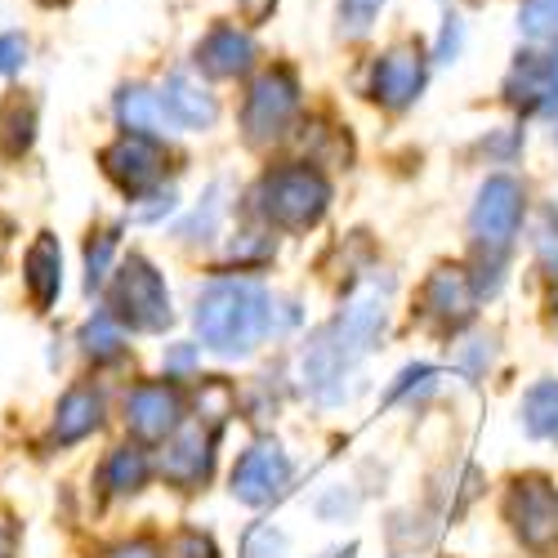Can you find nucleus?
Returning a JSON list of instances; mask_svg holds the SVG:
<instances>
[{
  "label": "nucleus",
  "mask_w": 558,
  "mask_h": 558,
  "mask_svg": "<svg viewBox=\"0 0 558 558\" xmlns=\"http://www.w3.org/2000/svg\"><path fill=\"white\" fill-rule=\"evenodd\" d=\"M197 336L223 357H246L272 331V295L251 277H219L197 295Z\"/></svg>",
  "instance_id": "nucleus-1"
},
{
  "label": "nucleus",
  "mask_w": 558,
  "mask_h": 558,
  "mask_svg": "<svg viewBox=\"0 0 558 558\" xmlns=\"http://www.w3.org/2000/svg\"><path fill=\"white\" fill-rule=\"evenodd\" d=\"M331 206V183L313 166H277L268 174H259L255 193H251V210L282 228V232H304L313 228Z\"/></svg>",
  "instance_id": "nucleus-2"
},
{
  "label": "nucleus",
  "mask_w": 558,
  "mask_h": 558,
  "mask_svg": "<svg viewBox=\"0 0 558 558\" xmlns=\"http://www.w3.org/2000/svg\"><path fill=\"white\" fill-rule=\"evenodd\" d=\"M523 210H527V193H523L519 179L492 174L483 189H478L474 210H470V238H474V246H478L492 264H500L505 251L514 246L519 228H523Z\"/></svg>",
  "instance_id": "nucleus-3"
},
{
  "label": "nucleus",
  "mask_w": 558,
  "mask_h": 558,
  "mask_svg": "<svg viewBox=\"0 0 558 558\" xmlns=\"http://www.w3.org/2000/svg\"><path fill=\"white\" fill-rule=\"evenodd\" d=\"M112 313L121 317V327L134 331H166L170 327V291H166V277L144 259V255H130L117 268V282H112Z\"/></svg>",
  "instance_id": "nucleus-4"
},
{
  "label": "nucleus",
  "mask_w": 558,
  "mask_h": 558,
  "mask_svg": "<svg viewBox=\"0 0 558 558\" xmlns=\"http://www.w3.org/2000/svg\"><path fill=\"white\" fill-rule=\"evenodd\" d=\"M505 523L527 549H549L558 541V487L545 474H523L505 492Z\"/></svg>",
  "instance_id": "nucleus-5"
},
{
  "label": "nucleus",
  "mask_w": 558,
  "mask_h": 558,
  "mask_svg": "<svg viewBox=\"0 0 558 558\" xmlns=\"http://www.w3.org/2000/svg\"><path fill=\"white\" fill-rule=\"evenodd\" d=\"M300 112V81L291 68H272L264 72L251 95H246V108H242V125H246V138L251 144H268V138H277L291 117Z\"/></svg>",
  "instance_id": "nucleus-6"
},
{
  "label": "nucleus",
  "mask_w": 558,
  "mask_h": 558,
  "mask_svg": "<svg viewBox=\"0 0 558 558\" xmlns=\"http://www.w3.org/2000/svg\"><path fill=\"white\" fill-rule=\"evenodd\" d=\"M291 474L295 470H291V456L282 451V442L259 438L238 456V464H232V496L251 509H264L287 492Z\"/></svg>",
  "instance_id": "nucleus-7"
},
{
  "label": "nucleus",
  "mask_w": 558,
  "mask_h": 558,
  "mask_svg": "<svg viewBox=\"0 0 558 558\" xmlns=\"http://www.w3.org/2000/svg\"><path fill=\"white\" fill-rule=\"evenodd\" d=\"M353 357L336 344L331 327H322L308 336L304 353H300V376H304V389L313 402L322 407H344L349 402V380H353Z\"/></svg>",
  "instance_id": "nucleus-8"
},
{
  "label": "nucleus",
  "mask_w": 558,
  "mask_h": 558,
  "mask_svg": "<svg viewBox=\"0 0 558 558\" xmlns=\"http://www.w3.org/2000/svg\"><path fill=\"white\" fill-rule=\"evenodd\" d=\"M125 425L144 442H166L183 429V398L170 380H144L125 393Z\"/></svg>",
  "instance_id": "nucleus-9"
},
{
  "label": "nucleus",
  "mask_w": 558,
  "mask_h": 558,
  "mask_svg": "<svg viewBox=\"0 0 558 558\" xmlns=\"http://www.w3.org/2000/svg\"><path fill=\"white\" fill-rule=\"evenodd\" d=\"M104 170L121 193L144 197L148 189H157L166 174V153L157 148V138L148 134H121L112 148H104Z\"/></svg>",
  "instance_id": "nucleus-10"
},
{
  "label": "nucleus",
  "mask_w": 558,
  "mask_h": 558,
  "mask_svg": "<svg viewBox=\"0 0 558 558\" xmlns=\"http://www.w3.org/2000/svg\"><path fill=\"white\" fill-rule=\"evenodd\" d=\"M474 304H478V291L464 268H434L421 287V317L438 331H460L474 317Z\"/></svg>",
  "instance_id": "nucleus-11"
},
{
  "label": "nucleus",
  "mask_w": 558,
  "mask_h": 558,
  "mask_svg": "<svg viewBox=\"0 0 558 558\" xmlns=\"http://www.w3.org/2000/svg\"><path fill=\"white\" fill-rule=\"evenodd\" d=\"M425 89V54L415 45H393L389 54L376 59L371 68V99L389 112H402L421 99Z\"/></svg>",
  "instance_id": "nucleus-12"
},
{
  "label": "nucleus",
  "mask_w": 558,
  "mask_h": 558,
  "mask_svg": "<svg viewBox=\"0 0 558 558\" xmlns=\"http://www.w3.org/2000/svg\"><path fill=\"white\" fill-rule=\"evenodd\" d=\"M215 474V434L202 425H183L161 451V478L179 492H197Z\"/></svg>",
  "instance_id": "nucleus-13"
},
{
  "label": "nucleus",
  "mask_w": 558,
  "mask_h": 558,
  "mask_svg": "<svg viewBox=\"0 0 558 558\" xmlns=\"http://www.w3.org/2000/svg\"><path fill=\"white\" fill-rule=\"evenodd\" d=\"M385 327H389L385 295H380V287H366V291H357V295L344 304V313L331 322V336H336V344H340L353 362H362L371 349L380 344Z\"/></svg>",
  "instance_id": "nucleus-14"
},
{
  "label": "nucleus",
  "mask_w": 558,
  "mask_h": 558,
  "mask_svg": "<svg viewBox=\"0 0 558 558\" xmlns=\"http://www.w3.org/2000/svg\"><path fill=\"white\" fill-rule=\"evenodd\" d=\"M505 99L523 112H558V45L545 54H519L505 76Z\"/></svg>",
  "instance_id": "nucleus-15"
},
{
  "label": "nucleus",
  "mask_w": 558,
  "mask_h": 558,
  "mask_svg": "<svg viewBox=\"0 0 558 558\" xmlns=\"http://www.w3.org/2000/svg\"><path fill=\"white\" fill-rule=\"evenodd\" d=\"M104 429V393L95 385H72L50 421V447H76Z\"/></svg>",
  "instance_id": "nucleus-16"
},
{
  "label": "nucleus",
  "mask_w": 558,
  "mask_h": 558,
  "mask_svg": "<svg viewBox=\"0 0 558 558\" xmlns=\"http://www.w3.org/2000/svg\"><path fill=\"white\" fill-rule=\"evenodd\" d=\"M161 99H166L170 125H179V130H210L215 117H219L215 95H210L202 81H193L189 72H174L166 81V89H161Z\"/></svg>",
  "instance_id": "nucleus-17"
},
{
  "label": "nucleus",
  "mask_w": 558,
  "mask_h": 558,
  "mask_svg": "<svg viewBox=\"0 0 558 558\" xmlns=\"http://www.w3.org/2000/svg\"><path fill=\"white\" fill-rule=\"evenodd\" d=\"M23 282H27V295L36 300V308H50L63 291V246L54 232H40V238L27 246V259H23Z\"/></svg>",
  "instance_id": "nucleus-18"
},
{
  "label": "nucleus",
  "mask_w": 558,
  "mask_h": 558,
  "mask_svg": "<svg viewBox=\"0 0 558 558\" xmlns=\"http://www.w3.org/2000/svg\"><path fill=\"white\" fill-rule=\"evenodd\" d=\"M197 63L210 76H242L255 63V40L238 27H215L202 45H197Z\"/></svg>",
  "instance_id": "nucleus-19"
},
{
  "label": "nucleus",
  "mask_w": 558,
  "mask_h": 558,
  "mask_svg": "<svg viewBox=\"0 0 558 558\" xmlns=\"http://www.w3.org/2000/svg\"><path fill=\"white\" fill-rule=\"evenodd\" d=\"M117 121L125 125V134H166L170 130V112H166V99L148 85H125L117 95Z\"/></svg>",
  "instance_id": "nucleus-20"
},
{
  "label": "nucleus",
  "mask_w": 558,
  "mask_h": 558,
  "mask_svg": "<svg viewBox=\"0 0 558 558\" xmlns=\"http://www.w3.org/2000/svg\"><path fill=\"white\" fill-rule=\"evenodd\" d=\"M153 478V460L144 447H112L108 460H104V470H99V483L112 492V496H134V492H144Z\"/></svg>",
  "instance_id": "nucleus-21"
},
{
  "label": "nucleus",
  "mask_w": 558,
  "mask_h": 558,
  "mask_svg": "<svg viewBox=\"0 0 558 558\" xmlns=\"http://www.w3.org/2000/svg\"><path fill=\"white\" fill-rule=\"evenodd\" d=\"M519 421H523V434H527V438H536V442H558V380H536V385L523 393Z\"/></svg>",
  "instance_id": "nucleus-22"
},
{
  "label": "nucleus",
  "mask_w": 558,
  "mask_h": 558,
  "mask_svg": "<svg viewBox=\"0 0 558 558\" xmlns=\"http://www.w3.org/2000/svg\"><path fill=\"white\" fill-rule=\"evenodd\" d=\"M125 327H121V317L112 313V308H104V313H95L81 327V353L89 357V362H121L125 357Z\"/></svg>",
  "instance_id": "nucleus-23"
},
{
  "label": "nucleus",
  "mask_w": 558,
  "mask_h": 558,
  "mask_svg": "<svg viewBox=\"0 0 558 558\" xmlns=\"http://www.w3.org/2000/svg\"><path fill=\"white\" fill-rule=\"evenodd\" d=\"M36 138V108L27 99L0 104V157H23Z\"/></svg>",
  "instance_id": "nucleus-24"
},
{
  "label": "nucleus",
  "mask_w": 558,
  "mask_h": 558,
  "mask_svg": "<svg viewBox=\"0 0 558 558\" xmlns=\"http://www.w3.org/2000/svg\"><path fill=\"white\" fill-rule=\"evenodd\" d=\"M112 255H117V228L89 232V242H85V291H99L108 282Z\"/></svg>",
  "instance_id": "nucleus-25"
},
{
  "label": "nucleus",
  "mask_w": 558,
  "mask_h": 558,
  "mask_svg": "<svg viewBox=\"0 0 558 558\" xmlns=\"http://www.w3.org/2000/svg\"><path fill=\"white\" fill-rule=\"evenodd\" d=\"M532 251H536V264L558 277V206H545L536 215V228H532Z\"/></svg>",
  "instance_id": "nucleus-26"
},
{
  "label": "nucleus",
  "mask_w": 558,
  "mask_h": 558,
  "mask_svg": "<svg viewBox=\"0 0 558 558\" xmlns=\"http://www.w3.org/2000/svg\"><path fill=\"white\" fill-rule=\"evenodd\" d=\"M519 23L532 40H554L558 36V0H523Z\"/></svg>",
  "instance_id": "nucleus-27"
},
{
  "label": "nucleus",
  "mask_w": 558,
  "mask_h": 558,
  "mask_svg": "<svg viewBox=\"0 0 558 558\" xmlns=\"http://www.w3.org/2000/svg\"><path fill=\"white\" fill-rule=\"evenodd\" d=\"M242 558H287V536L272 523H255L242 541Z\"/></svg>",
  "instance_id": "nucleus-28"
},
{
  "label": "nucleus",
  "mask_w": 558,
  "mask_h": 558,
  "mask_svg": "<svg viewBox=\"0 0 558 558\" xmlns=\"http://www.w3.org/2000/svg\"><path fill=\"white\" fill-rule=\"evenodd\" d=\"M219 197H223V189L215 183V189L206 193V206H202V210H193V219L179 228V238H202V242H206L210 232H215V223H219V215H223V202H219Z\"/></svg>",
  "instance_id": "nucleus-29"
},
{
  "label": "nucleus",
  "mask_w": 558,
  "mask_h": 558,
  "mask_svg": "<svg viewBox=\"0 0 558 558\" xmlns=\"http://www.w3.org/2000/svg\"><path fill=\"white\" fill-rule=\"evenodd\" d=\"M492 353H496V344H492L487 336H474V340H464V344L456 349V366H460L470 380H478L483 371H487V362H492Z\"/></svg>",
  "instance_id": "nucleus-30"
},
{
  "label": "nucleus",
  "mask_w": 558,
  "mask_h": 558,
  "mask_svg": "<svg viewBox=\"0 0 558 558\" xmlns=\"http://www.w3.org/2000/svg\"><path fill=\"white\" fill-rule=\"evenodd\" d=\"M380 10H385V0H340V27L349 36H362Z\"/></svg>",
  "instance_id": "nucleus-31"
},
{
  "label": "nucleus",
  "mask_w": 558,
  "mask_h": 558,
  "mask_svg": "<svg viewBox=\"0 0 558 558\" xmlns=\"http://www.w3.org/2000/svg\"><path fill=\"white\" fill-rule=\"evenodd\" d=\"M228 259L232 264H264V259H272V238H264V232H242V238L228 246Z\"/></svg>",
  "instance_id": "nucleus-32"
},
{
  "label": "nucleus",
  "mask_w": 558,
  "mask_h": 558,
  "mask_svg": "<svg viewBox=\"0 0 558 558\" xmlns=\"http://www.w3.org/2000/svg\"><path fill=\"white\" fill-rule=\"evenodd\" d=\"M170 558H219V549H215V541H210L206 532L183 527V532L170 541Z\"/></svg>",
  "instance_id": "nucleus-33"
},
{
  "label": "nucleus",
  "mask_w": 558,
  "mask_h": 558,
  "mask_svg": "<svg viewBox=\"0 0 558 558\" xmlns=\"http://www.w3.org/2000/svg\"><path fill=\"white\" fill-rule=\"evenodd\" d=\"M317 514L327 519V523H344V519H353V514H357V496H353L349 487H331L327 496L317 500Z\"/></svg>",
  "instance_id": "nucleus-34"
},
{
  "label": "nucleus",
  "mask_w": 558,
  "mask_h": 558,
  "mask_svg": "<svg viewBox=\"0 0 558 558\" xmlns=\"http://www.w3.org/2000/svg\"><path fill=\"white\" fill-rule=\"evenodd\" d=\"M434 376H438V371H434V366H425V362H415V366H402V371H398V380H393V385H389V393H385V402H398L402 393L421 389V385L429 389V385H434Z\"/></svg>",
  "instance_id": "nucleus-35"
},
{
  "label": "nucleus",
  "mask_w": 558,
  "mask_h": 558,
  "mask_svg": "<svg viewBox=\"0 0 558 558\" xmlns=\"http://www.w3.org/2000/svg\"><path fill=\"white\" fill-rule=\"evenodd\" d=\"M23 63H27V40L19 32H5V36H0V76L19 72Z\"/></svg>",
  "instance_id": "nucleus-36"
},
{
  "label": "nucleus",
  "mask_w": 558,
  "mask_h": 558,
  "mask_svg": "<svg viewBox=\"0 0 558 558\" xmlns=\"http://www.w3.org/2000/svg\"><path fill=\"white\" fill-rule=\"evenodd\" d=\"M193 366H197V344H174V349H166V371H174V376H189Z\"/></svg>",
  "instance_id": "nucleus-37"
},
{
  "label": "nucleus",
  "mask_w": 558,
  "mask_h": 558,
  "mask_svg": "<svg viewBox=\"0 0 558 558\" xmlns=\"http://www.w3.org/2000/svg\"><path fill=\"white\" fill-rule=\"evenodd\" d=\"M104 558H161V549H157L153 541L138 536V541H121V545H112Z\"/></svg>",
  "instance_id": "nucleus-38"
},
{
  "label": "nucleus",
  "mask_w": 558,
  "mask_h": 558,
  "mask_svg": "<svg viewBox=\"0 0 558 558\" xmlns=\"http://www.w3.org/2000/svg\"><path fill=\"white\" fill-rule=\"evenodd\" d=\"M456 45H460V19H447V27H442V40H438V59H442V63H451Z\"/></svg>",
  "instance_id": "nucleus-39"
},
{
  "label": "nucleus",
  "mask_w": 558,
  "mask_h": 558,
  "mask_svg": "<svg viewBox=\"0 0 558 558\" xmlns=\"http://www.w3.org/2000/svg\"><path fill=\"white\" fill-rule=\"evenodd\" d=\"M19 554V527L10 519H0V558H14Z\"/></svg>",
  "instance_id": "nucleus-40"
},
{
  "label": "nucleus",
  "mask_w": 558,
  "mask_h": 558,
  "mask_svg": "<svg viewBox=\"0 0 558 558\" xmlns=\"http://www.w3.org/2000/svg\"><path fill=\"white\" fill-rule=\"evenodd\" d=\"M327 558H357V545H349V549H336V554H327Z\"/></svg>",
  "instance_id": "nucleus-41"
},
{
  "label": "nucleus",
  "mask_w": 558,
  "mask_h": 558,
  "mask_svg": "<svg viewBox=\"0 0 558 558\" xmlns=\"http://www.w3.org/2000/svg\"><path fill=\"white\" fill-rule=\"evenodd\" d=\"M50 5H54V0H50Z\"/></svg>",
  "instance_id": "nucleus-42"
}]
</instances>
